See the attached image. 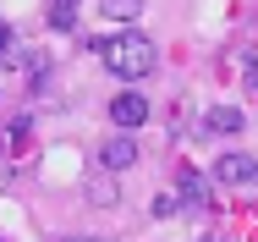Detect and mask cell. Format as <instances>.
<instances>
[{
    "label": "cell",
    "instance_id": "9c48e42d",
    "mask_svg": "<svg viewBox=\"0 0 258 242\" xmlns=\"http://www.w3.org/2000/svg\"><path fill=\"white\" fill-rule=\"evenodd\" d=\"M242 77H247V88H258V55H247V61H242Z\"/></svg>",
    "mask_w": 258,
    "mask_h": 242
},
{
    "label": "cell",
    "instance_id": "6da1fadb",
    "mask_svg": "<svg viewBox=\"0 0 258 242\" xmlns=\"http://www.w3.org/2000/svg\"><path fill=\"white\" fill-rule=\"evenodd\" d=\"M94 50L104 55V66H110L115 77H126V83H143V77L159 66L154 39H149V33H138V28H126V33H115V39H99Z\"/></svg>",
    "mask_w": 258,
    "mask_h": 242
},
{
    "label": "cell",
    "instance_id": "30bf717a",
    "mask_svg": "<svg viewBox=\"0 0 258 242\" xmlns=\"http://www.w3.org/2000/svg\"><path fill=\"white\" fill-rule=\"evenodd\" d=\"M88 198H94V204H110V198H121V193H110L104 182H94V187H88Z\"/></svg>",
    "mask_w": 258,
    "mask_h": 242
},
{
    "label": "cell",
    "instance_id": "7a4b0ae2",
    "mask_svg": "<svg viewBox=\"0 0 258 242\" xmlns=\"http://www.w3.org/2000/svg\"><path fill=\"white\" fill-rule=\"evenodd\" d=\"M214 182H225V187H258V160L242 154V149H225L214 160Z\"/></svg>",
    "mask_w": 258,
    "mask_h": 242
},
{
    "label": "cell",
    "instance_id": "5b68a950",
    "mask_svg": "<svg viewBox=\"0 0 258 242\" xmlns=\"http://www.w3.org/2000/svg\"><path fill=\"white\" fill-rule=\"evenodd\" d=\"M242 105H209L204 110V132H220V138H231V132H242Z\"/></svg>",
    "mask_w": 258,
    "mask_h": 242
},
{
    "label": "cell",
    "instance_id": "52a82bcc",
    "mask_svg": "<svg viewBox=\"0 0 258 242\" xmlns=\"http://www.w3.org/2000/svg\"><path fill=\"white\" fill-rule=\"evenodd\" d=\"M72 22H77V0H55V6H50V28H60V33H66Z\"/></svg>",
    "mask_w": 258,
    "mask_h": 242
},
{
    "label": "cell",
    "instance_id": "8992f818",
    "mask_svg": "<svg viewBox=\"0 0 258 242\" xmlns=\"http://www.w3.org/2000/svg\"><path fill=\"white\" fill-rule=\"evenodd\" d=\"M99 11L110 22H138L143 17V0H99Z\"/></svg>",
    "mask_w": 258,
    "mask_h": 242
},
{
    "label": "cell",
    "instance_id": "ba28073f",
    "mask_svg": "<svg viewBox=\"0 0 258 242\" xmlns=\"http://www.w3.org/2000/svg\"><path fill=\"white\" fill-rule=\"evenodd\" d=\"M149 209H154V220H159V215H176V209H181V198H170V193H159L154 204H149Z\"/></svg>",
    "mask_w": 258,
    "mask_h": 242
},
{
    "label": "cell",
    "instance_id": "3957f363",
    "mask_svg": "<svg viewBox=\"0 0 258 242\" xmlns=\"http://www.w3.org/2000/svg\"><path fill=\"white\" fill-rule=\"evenodd\" d=\"M110 121H115V127H126V132H132V127H143V121H149V99L138 94V88L115 94V99H110Z\"/></svg>",
    "mask_w": 258,
    "mask_h": 242
},
{
    "label": "cell",
    "instance_id": "277c9868",
    "mask_svg": "<svg viewBox=\"0 0 258 242\" xmlns=\"http://www.w3.org/2000/svg\"><path fill=\"white\" fill-rule=\"evenodd\" d=\"M99 165L104 171H126V165H138V138H110V143H99Z\"/></svg>",
    "mask_w": 258,
    "mask_h": 242
},
{
    "label": "cell",
    "instance_id": "8fae6325",
    "mask_svg": "<svg viewBox=\"0 0 258 242\" xmlns=\"http://www.w3.org/2000/svg\"><path fill=\"white\" fill-rule=\"evenodd\" d=\"M0 50H6V61H17V55H11V28H6V22H0Z\"/></svg>",
    "mask_w": 258,
    "mask_h": 242
}]
</instances>
